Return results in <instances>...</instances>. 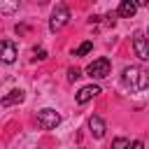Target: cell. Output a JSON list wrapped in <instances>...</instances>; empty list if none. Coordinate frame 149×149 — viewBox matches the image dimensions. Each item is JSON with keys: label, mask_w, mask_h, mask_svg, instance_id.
<instances>
[{"label": "cell", "mask_w": 149, "mask_h": 149, "mask_svg": "<svg viewBox=\"0 0 149 149\" xmlns=\"http://www.w3.org/2000/svg\"><path fill=\"white\" fill-rule=\"evenodd\" d=\"M121 79H123V84H126L128 91H135V93H137V91L149 88V72H147L144 68H140V65H128V68L123 70Z\"/></svg>", "instance_id": "cell-1"}, {"label": "cell", "mask_w": 149, "mask_h": 149, "mask_svg": "<svg viewBox=\"0 0 149 149\" xmlns=\"http://www.w3.org/2000/svg\"><path fill=\"white\" fill-rule=\"evenodd\" d=\"M109 70H112V63H109V58H95L88 68H86V74L91 77V79H105L107 74H109Z\"/></svg>", "instance_id": "cell-3"}, {"label": "cell", "mask_w": 149, "mask_h": 149, "mask_svg": "<svg viewBox=\"0 0 149 149\" xmlns=\"http://www.w3.org/2000/svg\"><path fill=\"white\" fill-rule=\"evenodd\" d=\"M58 123H61V114H58L56 109L44 107V109L37 112V126H40L42 130H51V128H56Z\"/></svg>", "instance_id": "cell-2"}, {"label": "cell", "mask_w": 149, "mask_h": 149, "mask_svg": "<svg viewBox=\"0 0 149 149\" xmlns=\"http://www.w3.org/2000/svg\"><path fill=\"white\" fill-rule=\"evenodd\" d=\"M79 77H81V72H79L77 68H70V70H68V79H70V81H74V79H79Z\"/></svg>", "instance_id": "cell-14"}, {"label": "cell", "mask_w": 149, "mask_h": 149, "mask_svg": "<svg viewBox=\"0 0 149 149\" xmlns=\"http://www.w3.org/2000/svg\"><path fill=\"white\" fill-rule=\"evenodd\" d=\"M135 12H137L135 0H121V2H119V9H116V14H119V16L130 19V16H135Z\"/></svg>", "instance_id": "cell-9"}, {"label": "cell", "mask_w": 149, "mask_h": 149, "mask_svg": "<svg viewBox=\"0 0 149 149\" xmlns=\"http://www.w3.org/2000/svg\"><path fill=\"white\" fill-rule=\"evenodd\" d=\"M98 93H100V86H95V84H88V86L79 88V93H77V102H79V105H84V102L93 100Z\"/></svg>", "instance_id": "cell-6"}, {"label": "cell", "mask_w": 149, "mask_h": 149, "mask_svg": "<svg viewBox=\"0 0 149 149\" xmlns=\"http://www.w3.org/2000/svg\"><path fill=\"white\" fill-rule=\"evenodd\" d=\"M68 21H70V9H68L65 5H56V9L51 12L49 30H51V33H56V30H61V28H63Z\"/></svg>", "instance_id": "cell-4"}, {"label": "cell", "mask_w": 149, "mask_h": 149, "mask_svg": "<svg viewBox=\"0 0 149 149\" xmlns=\"http://www.w3.org/2000/svg\"><path fill=\"white\" fill-rule=\"evenodd\" d=\"M128 149H144V147H142V142H140V140H137V142H133V144H130V147H128Z\"/></svg>", "instance_id": "cell-16"}, {"label": "cell", "mask_w": 149, "mask_h": 149, "mask_svg": "<svg viewBox=\"0 0 149 149\" xmlns=\"http://www.w3.org/2000/svg\"><path fill=\"white\" fill-rule=\"evenodd\" d=\"M135 5H140V7H144V5H149V0H135Z\"/></svg>", "instance_id": "cell-17"}, {"label": "cell", "mask_w": 149, "mask_h": 149, "mask_svg": "<svg viewBox=\"0 0 149 149\" xmlns=\"http://www.w3.org/2000/svg\"><path fill=\"white\" fill-rule=\"evenodd\" d=\"M0 49H2V61H5V63H12V61L16 58V51H19V49H16V44H14L12 40H2V42H0Z\"/></svg>", "instance_id": "cell-7"}, {"label": "cell", "mask_w": 149, "mask_h": 149, "mask_svg": "<svg viewBox=\"0 0 149 149\" xmlns=\"http://www.w3.org/2000/svg\"><path fill=\"white\" fill-rule=\"evenodd\" d=\"M23 91L21 88H14V91H9L5 98H2V107H9V105H19V102H23Z\"/></svg>", "instance_id": "cell-10"}, {"label": "cell", "mask_w": 149, "mask_h": 149, "mask_svg": "<svg viewBox=\"0 0 149 149\" xmlns=\"http://www.w3.org/2000/svg\"><path fill=\"white\" fill-rule=\"evenodd\" d=\"M133 49H135V56L137 58L149 61V37L142 30H135L133 33Z\"/></svg>", "instance_id": "cell-5"}, {"label": "cell", "mask_w": 149, "mask_h": 149, "mask_svg": "<svg viewBox=\"0 0 149 149\" xmlns=\"http://www.w3.org/2000/svg\"><path fill=\"white\" fill-rule=\"evenodd\" d=\"M88 128H91V133H93V137H102L105 135V130H107V126H105V121L98 116V114H93L91 119H88Z\"/></svg>", "instance_id": "cell-8"}, {"label": "cell", "mask_w": 149, "mask_h": 149, "mask_svg": "<svg viewBox=\"0 0 149 149\" xmlns=\"http://www.w3.org/2000/svg\"><path fill=\"white\" fill-rule=\"evenodd\" d=\"M130 147V142L126 140V137H116L114 142H112V149H128Z\"/></svg>", "instance_id": "cell-13"}, {"label": "cell", "mask_w": 149, "mask_h": 149, "mask_svg": "<svg viewBox=\"0 0 149 149\" xmlns=\"http://www.w3.org/2000/svg\"><path fill=\"white\" fill-rule=\"evenodd\" d=\"M19 9V0H0V14L2 16H12Z\"/></svg>", "instance_id": "cell-11"}, {"label": "cell", "mask_w": 149, "mask_h": 149, "mask_svg": "<svg viewBox=\"0 0 149 149\" xmlns=\"http://www.w3.org/2000/svg\"><path fill=\"white\" fill-rule=\"evenodd\" d=\"M91 49H93V42H91V40H86V42H81V44L72 51V56H86Z\"/></svg>", "instance_id": "cell-12"}, {"label": "cell", "mask_w": 149, "mask_h": 149, "mask_svg": "<svg viewBox=\"0 0 149 149\" xmlns=\"http://www.w3.org/2000/svg\"><path fill=\"white\" fill-rule=\"evenodd\" d=\"M44 58H47V51H44V49H37L35 56H33V61H44Z\"/></svg>", "instance_id": "cell-15"}]
</instances>
